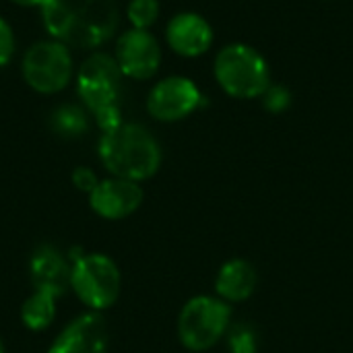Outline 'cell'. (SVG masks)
I'll list each match as a JSON object with an SVG mask.
<instances>
[{
    "label": "cell",
    "mask_w": 353,
    "mask_h": 353,
    "mask_svg": "<svg viewBox=\"0 0 353 353\" xmlns=\"http://www.w3.org/2000/svg\"><path fill=\"white\" fill-rule=\"evenodd\" d=\"M165 39L176 54L184 58H196L211 48L213 29L209 21L196 12H178L168 23Z\"/></svg>",
    "instance_id": "4fadbf2b"
},
{
    "label": "cell",
    "mask_w": 353,
    "mask_h": 353,
    "mask_svg": "<svg viewBox=\"0 0 353 353\" xmlns=\"http://www.w3.org/2000/svg\"><path fill=\"white\" fill-rule=\"evenodd\" d=\"M97 153L112 176L139 184L153 178L163 159L159 141L151 130L137 122H122L120 126L101 132Z\"/></svg>",
    "instance_id": "7a4b0ae2"
},
{
    "label": "cell",
    "mask_w": 353,
    "mask_h": 353,
    "mask_svg": "<svg viewBox=\"0 0 353 353\" xmlns=\"http://www.w3.org/2000/svg\"><path fill=\"white\" fill-rule=\"evenodd\" d=\"M56 300L52 294L33 292L21 306V323L27 331H46L56 319Z\"/></svg>",
    "instance_id": "9a60e30c"
},
{
    "label": "cell",
    "mask_w": 353,
    "mask_h": 353,
    "mask_svg": "<svg viewBox=\"0 0 353 353\" xmlns=\"http://www.w3.org/2000/svg\"><path fill=\"white\" fill-rule=\"evenodd\" d=\"M21 72L33 91L43 95L60 93L72 79V56L68 46L56 39L33 43L23 56Z\"/></svg>",
    "instance_id": "52a82bcc"
},
{
    "label": "cell",
    "mask_w": 353,
    "mask_h": 353,
    "mask_svg": "<svg viewBox=\"0 0 353 353\" xmlns=\"http://www.w3.org/2000/svg\"><path fill=\"white\" fill-rule=\"evenodd\" d=\"M122 70L114 56L95 52L77 72V91L85 108L97 120L101 132H108L122 124L120 114V89Z\"/></svg>",
    "instance_id": "3957f363"
},
{
    "label": "cell",
    "mask_w": 353,
    "mask_h": 353,
    "mask_svg": "<svg viewBox=\"0 0 353 353\" xmlns=\"http://www.w3.org/2000/svg\"><path fill=\"white\" fill-rule=\"evenodd\" d=\"M70 290L93 312L112 308L122 290L118 265L101 252L83 254L70 269Z\"/></svg>",
    "instance_id": "8992f818"
},
{
    "label": "cell",
    "mask_w": 353,
    "mask_h": 353,
    "mask_svg": "<svg viewBox=\"0 0 353 353\" xmlns=\"http://www.w3.org/2000/svg\"><path fill=\"white\" fill-rule=\"evenodd\" d=\"M48 122H50V128L58 137H64V139H77L89 130V120H87L85 110H81L72 103L56 108Z\"/></svg>",
    "instance_id": "2e32d148"
},
{
    "label": "cell",
    "mask_w": 353,
    "mask_h": 353,
    "mask_svg": "<svg viewBox=\"0 0 353 353\" xmlns=\"http://www.w3.org/2000/svg\"><path fill=\"white\" fill-rule=\"evenodd\" d=\"M10 2H14L19 6H41L43 4V0H10Z\"/></svg>",
    "instance_id": "7402d4cb"
},
{
    "label": "cell",
    "mask_w": 353,
    "mask_h": 353,
    "mask_svg": "<svg viewBox=\"0 0 353 353\" xmlns=\"http://www.w3.org/2000/svg\"><path fill=\"white\" fill-rule=\"evenodd\" d=\"M39 8L52 39L68 48H97L118 27L116 0H43Z\"/></svg>",
    "instance_id": "6da1fadb"
},
{
    "label": "cell",
    "mask_w": 353,
    "mask_h": 353,
    "mask_svg": "<svg viewBox=\"0 0 353 353\" xmlns=\"http://www.w3.org/2000/svg\"><path fill=\"white\" fill-rule=\"evenodd\" d=\"M72 184H74L77 190L91 194L95 190V186L99 184V178L91 168L81 165V168H74V172H72Z\"/></svg>",
    "instance_id": "44dd1931"
},
{
    "label": "cell",
    "mask_w": 353,
    "mask_h": 353,
    "mask_svg": "<svg viewBox=\"0 0 353 353\" xmlns=\"http://www.w3.org/2000/svg\"><path fill=\"white\" fill-rule=\"evenodd\" d=\"M143 199L145 192L139 182L112 176L99 180L95 190L89 194V207L93 209V213L108 221H120L139 211Z\"/></svg>",
    "instance_id": "30bf717a"
},
{
    "label": "cell",
    "mask_w": 353,
    "mask_h": 353,
    "mask_svg": "<svg viewBox=\"0 0 353 353\" xmlns=\"http://www.w3.org/2000/svg\"><path fill=\"white\" fill-rule=\"evenodd\" d=\"M110 333L101 312H85L72 319L54 339L48 353H108Z\"/></svg>",
    "instance_id": "8fae6325"
},
{
    "label": "cell",
    "mask_w": 353,
    "mask_h": 353,
    "mask_svg": "<svg viewBox=\"0 0 353 353\" xmlns=\"http://www.w3.org/2000/svg\"><path fill=\"white\" fill-rule=\"evenodd\" d=\"M213 72L219 87L236 99L261 97L271 85V70L265 56L248 43L221 48Z\"/></svg>",
    "instance_id": "277c9868"
},
{
    "label": "cell",
    "mask_w": 353,
    "mask_h": 353,
    "mask_svg": "<svg viewBox=\"0 0 353 353\" xmlns=\"http://www.w3.org/2000/svg\"><path fill=\"white\" fill-rule=\"evenodd\" d=\"M203 105V93L188 77H168L159 81L147 97V112L159 122H178Z\"/></svg>",
    "instance_id": "ba28073f"
},
{
    "label": "cell",
    "mask_w": 353,
    "mask_h": 353,
    "mask_svg": "<svg viewBox=\"0 0 353 353\" xmlns=\"http://www.w3.org/2000/svg\"><path fill=\"white\" fill-rule=\"evenodd\" d=\"M232 304L217 296H194L190 298L176 323L178 339L184 350L192 353H205L213 350L232 327Z\"/></svg>",
    "instance_id": "5b68a950"
},
{
    "label": "cell",
    "mask_w": 353,
    "mask_h": 353,
    "mask_svg": "<svg viewBox=\"0 0 353 353\" xmlns=\"http://www.w3.org/2000/svg\"><path fill=\"white\" fill-rule=\"evenodd\" d=\"M259 285L256 267L246 259L225 261L215 275V296L228 304H242L250 300Z\"/></svg>",
    "instance_id": "5bb4252c"
},
{
    "label": "cell",
    "mask_w": 353,
    "mask_h": 353,
    "mask_svg": "<svg viewBox=\"0 0 353 353\" xmlns=\"http://www.w3.org/2000/svg\"><path fill=\"white\" fill-rule=\"evenodd\" d=\"M0 353H6V350H4V343H2V339H0Z\"/></svg>",
    "instance_id": "603a6c76"
},
{
    "label": "cell",
    "mask_w": 353,
    "mask_h": 353,
    "mask_svg": "<svg viewBox=\"0 0 353 353\" xmlns=\"http://www.w3.org/2000/svg\"><path fill=\"white\" fill-rule=\"evenodd\" d=\"M230 350L232 353H256V333L248 325H236L230 327Z\"/></svg>",
    "instance_id": "ac0fdd59"
},
{
    "label": "cell",
    "mask_w": 353,
    "mask_h": 353,
    "mask_svg": "<svg viewBox=\"0 0 353 353\" xmlns=\"http://www.w3.org/2000/svg\"><path fill=\"white\" fill-rule=\"evenodd\" d=\"M14 54V33L12 27L0 17V68L10 62Z\"/></svg>",
    "instance_id": "ffe728a7"
},
{
    "label": "cell",
    "mask_w": 353,
    "mask_h": 353,
    "mask_svg": "<svg viewBox=\"0 0 353 353\" xmlns=\"http://www.w3.org/2000/svg\"><path fill=\"white\" fill-rule=\"evenodd\" d=\"M114 58L124 77L134 81H147L159 70L161 48L149 29L132 27L118 37Z\"/></svg>",
    "instance_id": "9c48e42d"
},
{
    "label": "cell",
    "mask_w": 353,
    "mask_h": 353,
    "mask_svg": "<svg viewBox=\"0 0 353 353\" xmlns=\"http://www.w3.org/2000/svg\"><path fill=\"white\" fill-rule=\"evenodd\" d=\"M263 105L271 114H283L292 105V91L283 85H269V89L261 95Z\"/></svg>",
    "instance_id": "d6986e66"
},
{
    "label": "cell",
    "mask_w": 353,
    "mask_h": 353,
    "mask_svg": "<svg viewBox=\"0 0 353 353\" xmlns=\"http://www.w3.org/2000/svg\"><path fill=\"white\" fill-rule=\"evenodd\" d=\"M70 261L56 246L41 244L33 250L29 261V277L37 292L52 294L54 298L64 296L70 288Z\"/></svg>",
    "instance_id": "7c38bea8"
},
{
    "label": "cell",
    "mask_w": 353,
    "mask_h": 353,
    "mask_svg": "<svg viewBox=\"0 0 353 353\" xmlns=\"http://www.w3.org/2000/svg\"><path fill=\"white\" fill-rule=\"evenodd\" d=\"M126 14L134 29H149L159 17V0H130Z\"/></svg>",
    "instance_id": "e0dca14e"
}]
</instances>
